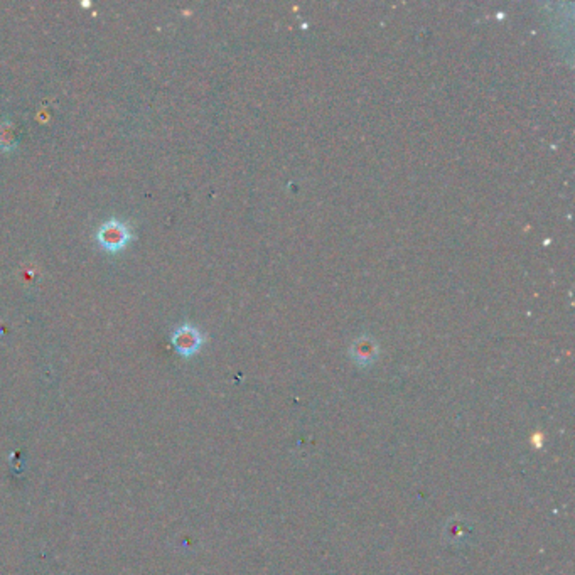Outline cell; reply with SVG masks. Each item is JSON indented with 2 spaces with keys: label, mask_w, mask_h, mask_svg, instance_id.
<instances>
[{
  "label": "cell",
  "mask_w": 575,
  "mask_h": 575,
  "mask_svg": "<svg viewBox=\"0 0 575 575\" xmlns=\"http://www.w3.org/2000/svg\"><path fill=\"white\" fill-rule=\"evenodd\" d=\"M135 238L129 223L119 218L107 220L95 233L98 247L108 253H119Z\"/></svg>",
  "instance_id": "1"
},
{
  "label": "cell",
  "mask_w": 575,
  "mask_h": 575,
  "mask_svg": "<svg viewBox=\"0 0 575 575\" xmlns=\"http://www.w3.org/2000/svg\"><path fill=\"white\" fill-rule=\"evenodd\" d=\"M172 344H174L176 351L183 356H191L196 353L203 344V336L198 328L191 324H183L172 333L171 338Z\"/></svg>",
  "instance_id": "2"
},
{
  "label": "cell",
  "mask_w": 575,
  "mask_h": 575,
  "mask_svg": "<svg viewBox=\"0 0 575 575\" xmlns=\"http://www.w3.org/2000/svg\"><path fill=\"white\" fill-rule=\"evenodd\" d=\"M17 146L16 127L12 122H2L0 124V149L2 151H12Z\"/></svg>",
  "instance_id": "3"
},
{
  "label": "cell",
  "mask_w": 575,
  "mask_h": 575,
  "mask_svg": "<svg viewBox=\"0 0 575 575\" xmlns=\"http://www.w3.org/2000/svg\"><path fill=\"white\" fill-rule=\"evenodd\" d=\"M446 533L452 542H459L464 540L466 535H468V528H466V525L461 523L459 520H452V522L447 525Z\"/></svg>",
  "instance_id": "4"
}]
</instances>
